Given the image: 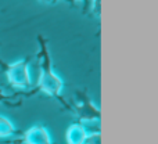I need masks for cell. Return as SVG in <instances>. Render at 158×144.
Masks as SVG:
<instances>
[{
  "instance_id": "6da1fadb",
  "label": "cell",
  "mask_w": 158,
  "mask_h": 144,
  "mask_svg": "<svg viewBox=\"0 0 158 144\" xmlns=\"http://www.w3.org/2000/svg\"><path fill=\"white\" fill-rule=\"evenodd\" d=\"M40 40V53H39V65H40V78L38 89L52 97H60L64 87V82L53 69V61L50 57L46 42L39 36Z\"/></svg>"
},
{
  "instance_id": "7a4b0ae2",
  "label": "cell",
  "mask_w": 158,
  "mask_h": 144,
  "mask_svg": "<svg viewBox=\"0 0 158 144\" xmlns=\"http://www.w3.org/2000/svg\"><path fill=\"white\" fill-rule=\"evenodd\" d=\"M8 83L13 87L28 90L32 86V78L29 71V58H22L15 63L7 64L4 68Z\"/></svg>"
},
{
  "instance_id": "3957f363",
  "label": "cell",
  "mask_w": 158,
  "mask_h": 144,
  "mask_svg": "<svg viewBox=\"0 0 158 144\" xmlns=\"http://www.w3.org/2000/svg\"><path fill=\"white\" fill-rule=\"evenodd\" d=\"M75 112L81 122L87 121H100V108L90 100L85 92H78V100L75 105Z\"/></svg>"
},
{
  "instance_id": "277c9868",
  "label": "cell",
  "mask_w": 158,
  "mask_h": 144,
  "mask_svg": "<svg viewBox=\"0 0 158 144\" xmlns=\"http://www.w3.org/2000/svg\"><path fill=\"white\" fill-rule=\"evenodd\" d=\"M25 144H53L49 130L42 125H35L24 133Z\"/></svg>"
},
{
  "instance_id": "5b68a950",
  "label": "cell",
  "mask_w": 158,
  "mask_h": 144,
  "mask_svg": "<svg viewBox=\"0 0 158 144\" xmlns=\"http://www.w3.org/2000/svg\"><path fill=\"white\" fill-rule=\"evenodd\" d=\"M86 136H87L86 129L83 128V125L81 122H78V123H72L67 129L65 140L67 144H83L85 140H86Z\"/></svg>"
},
{
  "instance_id": "8992f818",
  "label": "cell",
  "mask_w": 158,
  "mask_h": 144,
  "mask_svg": "<svg viewBox=\"0 0 158 144\" xmlns=\"http://www.w3.org/2000/svg\"><path fill=\"white\" fill-rule=\"evenodd\" d=\"M17 133V129L14 123L8 118L0 115V139H7Z\"/></svg>"
},
{
  "instance_id": "52a82bcc",
  "label": "cell",
  "mask_w": 158,
  "mask_h": 144,
  "mask_svg": "<svg viewBox=\"0 0 158 144\" xmlns=\"http://www.w3.org/2000/svg\"><path fill=\"white\" fill-rule=\"evenodd\" d=\"M83 144H101V133H89Z\"/></svg>"
},
{
  "instance_id": "ba28073f",
  "label": "cell",
  "mask_w": 158,
  "mask_h": 144,
  "mask_svg": "<svg viewBox=\"0 0 158 144\" xmlns=\"http://www.w3.org/2000/svg\"><path fill=\"white\" fill-rule=\"evenodd\" d=\"M68 2H75V0H68ZM83 2H85V4H86V6H85V10H86V8H87V6H89V0H83Z\"/></svg>"
},
{
  "instance_id": "9c48e42d",
  "label": "cell",
  "mask_w": 158,
  "mask_h": 144,
  "mask_svg": "<svg viewBox=\"0 0 158 144\" xmlns=\"http://www.w3.org/2000/svg\"><path fill=\"white\" fill-rule=\"evenodd\" d=\"M43 2H50V0H43Z\"/></svg>"
}]
</instances>
